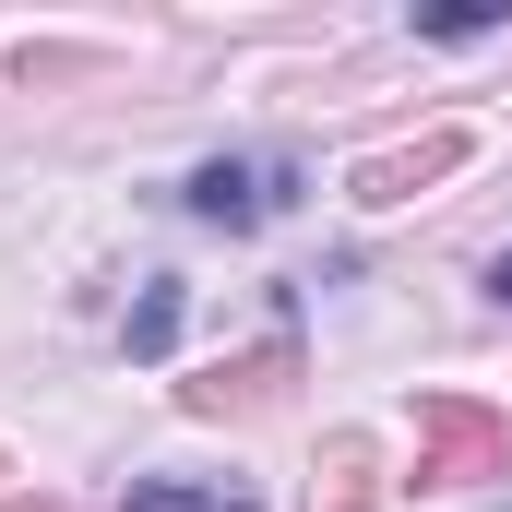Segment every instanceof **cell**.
<instances>
[{"label": "cell", "mask_w": 512, "mask_h": 512, "mask_svg": "<svg viewBox=\"0 0 512 512\" xmlns=\"http://www.w3.org/2000/svg\"><path fill=\"white\" fill-rule=\"evenodd\" d=\"M417 477H429V489L512 477V417L477 405V393H417Z\"/></svg>", "instance_id": "obj_1"}, {"label": "cell", "mask_w": 512, "mask_h": 512, "mask_svg": "<svg viewBox=\"0 0 512 512\" xmlns=\"http://www.w3.org/2000/svg\"><path fill=\"white\" fill-rule=\"evenodd\" d=\"M286 191H298V167H286V155H215V167H191V179H179V203H191L203 227H262Z\"/></svg>", "instance_id": "obj_2"}, {"label": "cell", "mask_w": 512, "mask_h": 512, "mask_svg": "<svg viewBox=\"0 0 512 512\" xmlns=\"http://www.w3.org/2000/svg\"><path fill=\"white\" fill-rule=\"evenodd\" d=\"M477 155V131L465 120H441V131H417V143H382V155H358V203H417L429 179H453Z\"/></svg>", "instance_id": "obj_3"}, {"label": "cell", "mask_w": 512, "mask_h": 512, "mask_svg": "<svg viewBox=\"0 0 512 512\" xmlns=\"http://www.w3.org/2000/svg\"><path fill=\"white\" fill-rule=\"evenodd\" d=\"M286 370H298V346L274 334V346H251V358H227V370H203V382H179V405H191V417H251V405H262L274 382H286Z\"/></svg>", "instance_id": "obj_4"}, {"label": "cell", "mask_w": 512, "mask_h": 512, "mask_svg": "<svg viewBox=\"0 0 512 512\" xmlns=\"http://www.w3.org/2000/svg\"><path fill=\"white\" fill-rule=\"evenodd\" d=\"M310 512H370V441H322V477H310Z\"/></svg>", "instance_id": "obj_5"}, {"label": "cell", "mask_w": 512, "mask_h": 512, "mask_svg": "<svg viewBox=\"0 0 512 512\" xmlns=\"http://www.w3.org/2000/svg\"><path fill=\"white\" fill-rule=\"evenodd\" d=\"M120 512H262L251 489H191V477H131Z\"/></svg>", "instance_id": "obj_6"}, {"label": "cell", "mask_w": 512, "mask_h": 512, "mask_svg": "<svg viewBox=\"0 0 512 512\" xmlns=\"http://www.w3.org/2000/svg\"><path fill=\"white\" fill-rule=\"evenodd\" d=\"M167 346H179V274H155L131 298V358H167Z\"/></svg>", "instance_id": "obj_7"}, {"label": "cell", "mask_w": 512, "mask_h": 512, "mask_svg": "<svg viewBox=\"0 0 512 512\" xmlns=\"http://www.w3.org/2000/svg\"><path fill=\"white\" fill-rule=\"evenodd\" d=\"M501 24H512L501 0H477V12H417V36H501Z\"/></svg>", "instance_id": "obj_8"}, {"label": "cell", "mask_w": 512, "mask_h": 512, "mask_svg": "<svg viewBox=\"0 0 512 512\" xmlns=\"http://www.w3.org/2000/svg\"><path fill=\"white\" fill-rule=\"evenodd\" d=\"M489 298H501V310H512V251H501V262H489Z\"/></svg>", "instance_id": "obj_9"}, {"label": "cell", "mask_w": 512, "mask_h": 512, "mask_svg": "<svg viewBox=\"0 0 512 512\" xmlns=\"http://www.w3.org/2000/svg\"><path fill=\"white\" fill-rule=\"evenodd\" d=\"M0 501H12V453H0Z\"/></svg>", "instance_id": "obj_10"}]
</instances>
